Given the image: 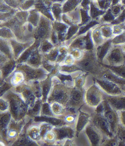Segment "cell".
<instances>
[{
	"mask_svg": "<svg viewBox=\"0 0 125 146\" xmlns=\"http://www.w3.org/2000/svg\"><path fill=\"white\" fill-rule=\"evenodd\" d=\"M120 9L118 7H115L113 8V12L114 14H118L120 12Z\"/></svg>",
	"mask_w": 125,
	"mask_h": 146,
	"instance_id": "obj_50",
	"label": "cell"
},
{
	"mask_svg": "<svg viewBox=\"0 0 125 146\" xmlns=\"http://www.w3.org/2000/svg\"><path fill=\"white\" fill-rule=\"evenodd\" d=\"M14 67V62H9L7 64L2 70L3 75L4 77H6L9 73L11 72Z\"/></svg>",
	"mask_w": 125,
	"mask_h": 146,
	"instance_id": "obj_30",
	"label": "cell"
},
{
	"mask_svg": "<svg viewBox=\"0 0 125 146\" xmlns=\"http://www.w3.org/2000/svg\"><path fill=\"white\" fill-rule=\"evenodd\" d=\"M111 44V41L108 40L98 48V58L99 60L102 61L106 57L107 55L108 54L110 50V49Z\"/></svg>",
	"mask_w": 125,
	"mask_h": 146,
	"instance_id": "obj_18",
	"label": "cell"
},
{
	"mask_svg": "<svg viewBox=\"0 0 125 146\" xmlns=\"http://www.w3.org/2000/svg\"><path fill=\"white\" fill-rule=\"evenodd\" d=\"M57 55H58V52L57 51H55L51 53L50 55V58L51 59V60H55L56 59V58L57 57Z\"/></svg>",
	"mask_w": 125,
	"mask_h": 146,
	"instance_id": "obj_48",
	"label": "cell"
},
{
	"mask_svg": "<svg viewBox=\"0 0 125 146\" xmlns=\"http://www.w3.org/2000/svg\"><path fill=\"white\" fill-rule=\"evenodd\" d=\"M54 11L55 12V14L57 16H58L60 14V9L57 7H55L54 9Z\"/></svg>",
	"mask_w": 125,
	"mask_h": 146,
	"instance_id": "obj_51",
	"label": "cell"
},
{
	"mask_svg": "<svg viewBox=\"0 0 125 146\" xmlns=\"http://www.w3.org/2000/svg\"><path fill=\"white\" fill-rule=\"evenodd\" d=\"M96 82L102 92L110 96L122 95L124 93L123 87L121 85L106 79H96Z\"/></svg>",
	"mask_w": 125,
	"mask_h": 146,
	"instance_id": "obj_6",
	"label": "cell"
},
{
	"mask_svg": "<svg viewBox=\"0 0 125 146\" xmlns=\"http://www.w3.org/2000/svg\"><path fill=\"white\" fill-rule=\"evenodd\" d=\"M109 3L107 0L102 1L101 2H100L99 5L102 8H106L108 6Z\"/></svg>",
	"mask_w": 125,
	"mask_h": 146,
	"instance_id": "obj_46",
	"label": "cell"
},
{
	"mask_svg": "<svg viewBox=\"0 0 125 146\" xmlns=\"http://www.w3.org/2000/svg\"><path fill=\"white\" fill-rule=\"evenodd\" d=\"M32 4H33V1H29V2H28L25 5V7H27L30 6V5H32Z\"/></svg>",
	"mask_w": 125,
	"mask_h": 146,
	"instance_id": "obj_52",
	"label": "cell"
},
{
	"mask_svg": "<svg viewBox=\"0 0 125 146\" xmlns=\"http://www.w3.org/2000/svg\"><path fill=\"white\" fill-rule=\"evenodd\" d=\"M41 59L39 55L37 52L33 53L32 55L30 56L29 60V64L32 65L38 66L40 63Z\"/></svg>",
	"mask_w": 125,
	"mask_h": 146,
	"instance_id": "obj_29",
	"label": "cell"
},
{
	"mask_svg": "<svg viewBox=\"0 0 125 146\" xmlns=\"http://www.w3.org/2000/svg\"><path fill=\"white\" fill-rule=\"evenodd\" d=\"M91 116L89 114L83 111H80L78 115L76 120V135H79V133L85 129L86 126L90 122Z\"/></svg>",
	"mask_w": 125,
	"mask_h": 146,
	"instance_id": "obj_14",
	"label": "cell"
},
{
	"mask_svg": "<svg viewBox=\"0 0 125 146\" xmlns=\"http://www.w3.org/2000/svg\"><path fill=\"white\" fill-rule=\"evenodd\" d=\"M0 107H1V113L8 111L9 109V104L8 100L5 98H1V104H0Z\"/></svg>",
	"mask_w": 125,
	"mask_h": 146,
	"instance_id": "obj_32",
	"label": "cell"
},
{
	"mask_svg": "<svg viewBox=\"0 0 125 146\" xmlns=\"http://www.w3.org/2000/svg\"><path fill=\"white\" fill-rule=\"evenodd\" d=\"M84 130L85 134L91 145L98 146L102 144L103 136L90 121Z\"/></svg>",
	"mask_w": 125,
	"mask_h": 146,
	"instance_id": "obj_11",
	"label": "cell"
},
{
	"mask_svg": "<svg viewBox=\"0 0 125 146\" xmlns=\"http://www.w3.org/2000/svg\"><path fill=\"white\" fill-rule=\"evenodd\" d=\"M104 94L98 86H91L85 93V101L88 106L97 108L104 100Z\"/></svg>",
	"mask_w": 125,
	"mask_h": 146,
	"instance_id": "obj_4",
	"label": "cell"
},
{
	"mask_svg": "<svg viewBox=\"0 0 125 146\" xmlns=\"http://www.w3.org/2000/svg\"><path fill=\"white\" fill-rule=\"evenodd\" d=\"M121 125L125 127V110L118 112Z\"/></svg>",
	"mask_w": 125,
	"mask_h": 146,
	"instance_id": "obj_37",
	"label": "cell"
},
{
	"mask_svg": "<svg viewBox=\"0 0 125 146\" xmlns=\"http://www.w3.org/2000/svg\"><path fill=\"white\" fill-rule=\"evenodd\" d=\"M104 19L106 21H110L114 19L113 15L110 13H108L104 17Z\"/></svg>",
	"mask_w": 125,
	"mask_h": 146,
	"instance_id": "obj_43",
	"label": "cell"
},
{
	"mask_svg": "<svg viewBox=\"0 0 125 146\" xmlns=\"http://www.w3.org/2000/svg\"><path fill=\"white\" fill-rule=\"evenodd\" d=\"M5 97L4 98L8 100L9 103V111L12 119L16 121L22 120L27 114L29 108V105L16 92H8Z\"/></svg>",
	"mask_w": 125,
	"mask_h": 146,
	"instance_id": "obj_1",
	"label": "cell"
},
{
	"mask_svg": "<svg viewBox=\"0 0 125 146\" xmlns=\"http://www.w3.org/2000/svg\"><path fill=\"white\" fill-rule=\"evenodd\" d=\"M124 48H125V47H124Z\"/></svg>",
	"mask_w": 125,
	"mask_h": 146,
	"instance_id": "obj_55",
	"label": "cell"
},
{
	"mask_svg": "<svg viewBox=\"0 0 125 146\" xmlns=\"http://www.w3.org/2000/svg\"><path fill=\"white\" fill-rule=\"evenodd\" d=\"M106 58L109 66H120L125 60V56L120 49L115 48L109 52Z\"/></svg>",
	"mask_w": 125,
	"mask_h": 146,
	"instance_id": "obj_13",
	"label": "cell"
},
{
	"mask_svg": "<svg viewBox=\"0 0 125 146\" xmlns=\"http://www.w3.org/2000/svg\"><path fill=\"white\" fill-rule=\"evenodd\" d=\"M112 41L115 44H119L125 43V33H123L122 35L116 36L114 39H113Z\"/></svg>",
	"mask_w": 125,
	"mask_h": 146,
	"instance_id": "obj_35",
	"label": "cell"
},
{
	"mask_svg": "<svg viewBox=\"0 0 125 146\" xmlns=\"http://www.w3.org/2000/svg\"><path fill=\"white\" fill-rule=\"evenodd\" d=\"M52 112L56 116H62L65 114V107L57 102L50 104Z\"/></svg>",
	"mask_w": 125,
	"mask_h": 146,
	"instance_id": "obj_24",
	"label": "cell"
},
{
	"mask_svg": "<svg viewBox=\"0 0 125 146\" xmlns=\"http://www.w3.org/2000/svg\"><path fill=\"white\" fill-rule=\"evenodd\" d=\"M119 141L116 137L110 139H107L105 141L102 142V145L104 146H117L119 145Z\"/></svg>",
	"mask_w": 125,
	"mask_h": 146,
	"instance_id": "obj_33",
	"label": "cell"
},
{
	"mask_svg": "<svg viewBox=\"0 0 125 146\" xmlns=\"http://www.w3.org/2000/svg\"><path fill=\"white\" fill-rule=\"evenodd\" d=\"M77 29V28L76 27H72L70 29V30H69V33H68V36H69V37H70V36H72V35L76 33Z\"/></svg>",
	"mask_w": 125,
	"mask_h": 146,
	"instance_id": "obj_45",
	"label": "cell"
},
{
	"mask_svg": "<svg viewBox=\"0 0 125 146\" xmlns=\"http://www.w3.org/2000/svg\"><path fill=\"white\" fill-rule=\"evenodd\" d=\"M105 66L116 75L125 80V66Z\"/></svg>",
	"mask_w": 125,
	"mask_h": 146,
	"instance_id": "obj_23",
	"label": "cell"
},
{
	"mask_svg": "<svg viewBox=\"0 0 125 146\" xmlns=\"http://www.w3.org/2000/svg\"><path fill=\"white\" fill-rule=\"evenodd\" d=\"M81 86H78L71 89L70 100L66 107L71 109L80 108L85 102V93Z\"/></svg>",
	"mask_w": 125,
	"mask_h": 146,
	"instance_id": "obj_7",
	"label": "cell"
},
{
	"mask_svg": "<svg viewBox=\"0 0 125 146\" xmlns=\"http://www.w3.org/2000/svg\"><path fill=\"white\" fill-rule=\"evenodd\" d=\"M14 146H36L37 143L29 137L25 135L20 136L13 143Z\"/></svg>",
	"mask_w": 125,
	"mask_h": 146,
	"instance_id": "obj_20",
	"label": "cell"
},
{
	"mask_svg": "<svg viewBox=\"0 0 125 146\" xmlns=\"http://www.w3.org/2000/svg\"><path fill=\"white\" fill-rule=\"evenodd\" d=\"M45 116H56L51 110L50 104L48 102L43 103L41 107L40 115Z\"/></svg>",
	"mask_w": 125,
	"mask_h": 146,
	"instance_id": "obj_27",
	"label": "cell"
},
{
	"mask_svg": "<svg viewBox=\"0 0 125 146\" xmlns=\"http://www.w3.org/2000/svg\"><path fill=\"white\" fill-rule=\"evenodd\" d=\"M115 136L119 141V145H125V127L119 124L116 132Z\"/></svg>",
	"mask_w": 125,
	"mask_h": 146,
	"instance_id": "obj_25",
	"label": "cell"
},
{
	"mask_svg": "<svg viewBox=\"0 0 125 146\" xmlns=\"http://www.w3.org/2000/svg\"><path fill=\"white\" fill-rule=\"evenodd\" d=\"M14 47V53H15V56H17L18 55L20 52L22 51L23 49V46L22 45H19V44H16L13 46Z\"/></svg>",
	"mask_w": 125,
	"mask_h": 146,
	"instance_id": "obj_38",
	"label": "cell"
},
{
	"mask_svg": "<svg viewBox=\"0 0 125 146\" xmlns=\"http://www.w3.org/2000/svg\"><path fill=\"white\" fill-rule=\"evenodd\" d=\"M57 1H62V0H57Z\"/></svg>",
	"mask_w": 125,
	"mask_h": 146,
	"instance_id": "obj_54",
	"label": "cell"
},
{
	"mask_svg": "<svg viewBox=\"0 0 125 146\" xmlns=\"http://www.w3.org/2000/svg\"><path fill=\"white\" fill-rule=\"evenodd\" d=\"M123 90H124V93H125V87H123Z\"/></svg>",
	"mask_w": 125,
	"mask_h": 146,
	"instance_id": "obj_53",
	"label": "cell"
},
{
	"mask_svg": "<svg viewBox=\"0 0 125 146\" xmlns=\"http://www.w3.org/2000/svg\"><path fill=\"white\" fill-rule=\"evenodd\" d=\"M51 46L50 45V44L49 43L45 44L43 46V48H42V50H43V51L44 52H46V51H48L51 48Z\"/></svg>",
	"mask_w": 125,
	"mask_h": 146,
	"instance_id": "obj_47",
	"label": "cell"
},
{
	"mask_svg": "<svg viewBox=\"0 0 125 146\" xmlns=\"http://www.w3.org/2000/svg\"><path fill=\"white\" fill-rule=\"evenodd\" d=\"M15 92L20 94V96L29 105V109L34 105L37 100H36L38 99L34 94L32 86L25 85L19 86L15 88Z\"/></svg>",
	"mask_w": 125,
	"mask_h": 146,
	"instance_id": "obj_8",
	"label": "cell"
},
{
	"mask_svg": "<svg viewBox=\"0 0 125 146\" xmlns=\"http://www.w3.org/2000/svg\"><path fill=\"white\" fill-rule=\"evenodd\" d=\"M12 116L9 111L1 114V131L6 129L11 121Z\"/></svg>",
	"mask_w": 125,
	"mask_h": 146,
	"instance_id": "obj_22",
	"label": "cell"
},
{
	"mask_svg": "<svg viewBox=\"0 0 125 146\" xmlns=\"http://www.w3.org/2000/svg\"><path fill=\"white\" fill-rule=\"evenodd\" d=\"M104 100L117 112L125 110V94L117 96L104 95Z\"/></svg>",
	"mask_w": 125,
	"mask_h": 146,
	"instance_id": "obj_12",
	"label": "cell"
},
{
	"mask_svg": "<svg viewBox=\"0 0 125 146\" xmlns=\"http://www.w3.org/2000/svg\"><path fill=\"white\" fill-rule=\"evenodd\" d=\"M38 19V16H37V14H35V13H33V14H31V16H30L29 20L33 24L35 25L37 23Z\"/></svg>",
	"mask_w": 125,
	"mask_h": 146,
	"instance_id": "obj_41",
	"label": "cell"
},
{
	"mask_svg": "<svg viewBox=\"0 0 125 146\" xmlns=\"http://www.w3.org/2000/svg\"><path fill=\"white\" fill-rule=\"evenodd\" d=\"M43 139L46 142L49 143L55 142V141H56V136L55 133L52 130L45 135L43 140Z\"/></svg>",
	"mask_w": 125,
	"mask_h": 146,
	"instance_id": "obj_31",
	"label": "cell"
},
{
	"mask_svg": "<svg viewBox=\"0 0 125 146\" xmlns=\"http://www.w3.org/2000/svg\"><path fill=\"white\" fill-rule=\"evenodd\" d=\"M22 69L26 76L28 81L38 80L43 78L45 76V72L41 70H34L28 66H24Z\"/></svg>",
	"mask_w": 125,
	"mask_h": 146,
	"instance_id": "obj_16",
	"label": "cell"
},
{
	"mask_svg": "<svg viewBox=\"0 0 125 146\" xmlns=\"http://www.w3.org/2000/svg\"><path fill=\"white\" fill-rule=\"evenodd\" d=\"M95 23H96L94 22H92L89 23L86 27H85L82 30H81V31H80V33H85V32L87 31L88 29H89V28H90V27L93 26L94 25H95Z\"/></svg>",
	"mask_w": 125,
	"mask_h": 146,
	"instance_id": "obj_44",
	"label": "cell"
},
{
	"mask_svg": "<svg viewBox=\"0 0 125 146\" xmlns=\"http://www.w3.org/2000/svg\"><path fill=\"white\" fill-rule=\"evenodd\" d=\"M77 4V1L76 0H69L65 5L64 9L65 11H70L74 8Z\"/></svg>",
	"mask_w": 125,
	"mask_h": 146,
	"instance_id": "obj_34",
	"label": "cell"
},
{
	"mask_svg": "<svg viewBox=\"0 0 125 146\" xmlns=\"http://www.w3.org/2000/svg\"><path fill=\"white\" fill-rule=\"evenodd\" d=\"M55 126L51 124L46 122H43L39 125L40 132L42 139H43L45 135L53 130Z\"/></svg>",
	"mask_w": 125,
	"mask_h": 146,
	"instance_id": "obj_26",
	"label": "cell"
},
{
	"mask_svg": "<svg viewBox=\"0 0 125 146\" xmlns=\"http://www.w3.org/2000/svg\"><path fill=\"white\" fill-rule=\"evenodd\" d=\"M53 130L56 136V141L72 139L76 134V130L70 125H64L62 126L54 127Z\"/></svg>",
	"mask_w": 125,
	"mask_h": 146,
	"instance_id": "obj_10",
	"label": "cell"
},
{
	"mask_svg": "<svg viewBox=\"0 0 125 146\" xmlns=\"http://www.w3.org/2000/svg\"><path fill=\"white\" fill-rule=\"evenodd\" d=\"M101 30H102V34L103 35V36L106 38L110 37L112 34L111 29L109 27H104L102 28Z\"/></svg>",
	"mask_w": 125,
	"mask_h": 146,
	"instance_id": "obj_36",
	"label": "cell"
},
{
	"mask_svg": "<svg viewBox=\"0 0 125 146\" xmlns=\"http://www.w3.org/2000/svg\"><path fill=\"white\" fill-rule=\"evenodd\" d=\"M103 115L109 124L111 130L115 136L116 132L120 123L118 112L113 109L107 101L104 100Z\"/></svg>",
	"mask_w": 125,
	"mask_h": 146,
	"instance_id": "obj_5",
	"label": "cell"
},
{
	"mask_svg": "<svg viewBox=\"0 0 125 146\" xmlns=\"http://www.w3.org/2000/svg\"><path fill=\"white\" fill-rule=\"evenodd\" d=\"M101 13L102 12L101 11H99L98 10L94 8L93 6H92V9H91V15L92 17H95L101 14Z\"/></svg>",
	"mask_w": 125,
	"mask_h": 146,
	"instance_id": "obj_40",
	"label": "cell"
},
{
	"mask_svg": "<svg viewBox=\"0 0 125 146\" xmlns=\"http://www.w3.org/2000/svg\"><path fill=\"white\" fill-rule=\"evenodd\" d=\"M56 117V116L39 115V116H35L34 117V121L36 123L46 122V123L51 124L56 127L67 125L64 119Z\"/></svg>",
	"mask_w": 125,
	"mask_h": 146,
	"instance_id": "obj_15",
	"label": "cell"
},
{
	"mask_svg": "<svg viewBox=\"0 0 125 146\" xmlns=\"http://www.w3.org/2000/svg\"><path fill=\"white\" fill-rule=\"evenodd\" d=\"M90 122L104 137H106L107 139H110L115 136L103 114L98 113L96 112L94 113L91 116Z\"/></svg>",
	"mask_w": 125,
	"mask_h": 146,
	"instance_id": "obj_3",
	"label": "cell"
},
{
	"mask_svg": "<svg viewBox=\"0 0 125 146\" xmlns=\"http://www.w3.org/2000/svg\"><path fill=\"white\" fill-rule=\"evenodd\" d=\"M48 32V27L47 23L43 22L39 26L38 29V33L39 37L41 38H44L47 35Z\"/></svg>",
	"mask_w": 125,
	"mask_h": 146,
	"instance_id": "obj_28",
	"label": "cell"
},
{
	"mask_svg": "<svg viewBox=\"0 0 125 146\" xmlns=\"http://www.w3.org/2000/svg\"><path fill=\"white\" fill-rule=\"evenodd\" d=\"M1 35L2 36L5 37H10L11 36V34L9 30L7 29H3L1 31Z\"/></svg>",
	"mask_w": 125,
	"mask_h": 146,
	"instance_id": "obj_42",
	"label": "cell"
},
{
	"mask_svg": "<svg viewBox=\"0 0 125 146\" xmlns=\"http://www.w3.org/2000/svg\"><path fill=\"white\" fill-rule=\"evenodd\" d=\"M71 88L64 85L57 84L51 88L47 102L50 104L57 102L66 107L70 95Z\"/></svg>",
	"mask_w": 125,
	"mask_h": 146,
	"instance_id": "obj_2",
	"label": "cell"
},
{
	"mask_svg": "<svg viewBox=\"0 0 125 146\" xmlns=\"http://www.w3.org/2000/svg\"><path fill=\"white\" fill-rule=\"evenodd\" d=\"M43 102L41 99H38L34 105L31 108L29 109L27 114L29 116L35 117L40 115L41 107Z\"/></svg>",
	"mask_w": 125,
	"mask_h": 146,
	"instance_id": "obj_19",
	"label": "cell"
},
{
	"mask_svg": "<svg viewBox=\"0 0 125 146\" xmlns=\"http://www.w3.org/2000/svg\"><path fill=\"white\" fill-rule=\"evenodd\" d=\"M82 17L83 21V22H86V20H87L88 17L86 13L85 12H82Z\"/></svg>",
	"mask_w": 125,
	"mask_h": 146,
	"instance_id": "obj_49",
	"label": "cell"
},
{
	"mask_svg": "<svg viewBox=\"0 0 125 146\" xmlns=\"http://www.w3.org/2000/svg\"><path fill=\"white\" fill-rule=\"evenodd\" d=\"M27 134L31 139L35 141L38 142L42 139L40 132L39 126L38 127L33 125L29 127L27 130Z\"/></svg>",
	"mask_w": 125,
	"mask_h": 146,
	"instance_id": "obj_21",
	"label": "cell"
},
{
	"mask_svg": "<svg viewBox=\"0 0 125 146\" xmlns=\"http://www.w3.org/2000/svg\"><path fill=\"white\" fill-rule=\"evenodd\" d=\"M77 64L86 71L93 74H100V66L92 55H88Z\"/></svg>",
	"mask_w": 125,
	"mask_h": 146,
	"instance_id": "obj_9",
	"label": "cell"
},
{
	"mask_svg": "<svg viewBox=\"0 0 125 146\" xmlns=\"http://www.w3.org/2000/svg\"><path fill=\"white\" fill-rule=\"evenodd\" d=\"M11 88V86L8 84H5L1 88V95L3 96V94L5 93L6 92L10 89Z\"/></svg>",
	"mask_w": 125,
	"mask_h": 146,
	"instance_id": "obj_39",
	"label": "cell"
},
{
	"mask_svg": "<svg viewBox=\"0 0 125 146\" xmlns=\"http://www.w3.org/2000/svg\"><path fill=\"white\" fill-rule=\"evenodd\" d=\"M42 97L41 100L43 103L47 102L49 94L52 88V83L50 78H48L41 83L40 85Z\"/></svg>",
	"mask_w": 125,
	"mask_h": 146,
	"instance_id": "obj_17",
	"label": "cell"
}]
</instances>
